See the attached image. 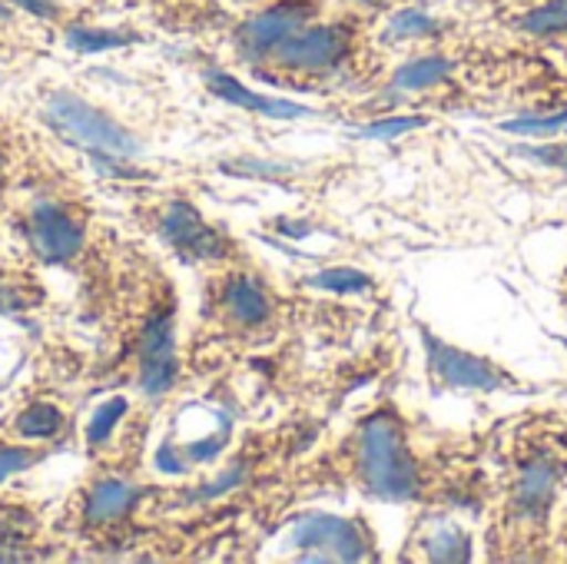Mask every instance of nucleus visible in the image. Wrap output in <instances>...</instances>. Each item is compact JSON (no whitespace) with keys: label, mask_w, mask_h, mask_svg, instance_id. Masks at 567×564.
I'll use <instances>...</instances> for the list:
<instances>
[{"label":"nucleus","mask_w":567,"mask_h":564,"mask_svg":"<svg viewBox=\"0 0 567 564\" xmlns=\"http://www.w3.org/2000/svg\"><path fill=\"white\" fill-rule=\"evenodd\" d=\"M458 432H439L382 399L329 445L319 462L322 485L382 505L419 512L485 509L492 469L485 445Z\"/></svg>","instance_id":"1"},{"label":"nucleus","mask_w":567,"mask_h":564,"mask_svg":"<svg viewBox=\"0 0 567 564\" xmlns=\"http://www.w3.org/2000/svg\"><path fill=\"white\" fill-rule=\"evenodd\" d=\"M567 495V422L542 416L502 439L488 502L485 548L495 562L548 558Z\"/></svg>","instance_id":"2"},{"label":"nucleus","mask_w":567,"mask_h":564,"mask_svg":"<svg viewBox=\"0 0 567 564\" xmlns=\"http://www.w3.org/2000/svg\"><path fill=\"white\" fill-rule=\"evenodd\" d=\"M365 17L346 10L336 20H312L302 30H296L262 63H256V73L279 86L322 90L332 83H355V76H365Z\"/></svg>","instance_id":"3"},{"label":"nucleus","mask_w":567,"mask_h":564,"mask_svg":"<svg viewBox=\"0 0 567 564\" xmlns=\"http://www.w3.org/2000/svg\"><path fill=\"white\" fill-rule=\"evenodd\" d=\"M422 349H425V369L435 392L452 396H498V392H525V379L508 369L505 362L452 346L439 332H432L425 322H419Z\"/></svg>","instance_id":"4"},{"label":"nucleus","mask_w":567,"mask_h":564,"mask_svg":"<svg viewBox=\"0 0 567 564\" xmlns=\"http://www.w3.org/2000/svg\"><path fill=\"white\" fill-rule=\"evenodd\" d=\"M47 116L53 120V126L60 133H66L73 143L86 146L90 153H103V156H116V160L140 156V140L126 126H120L113 116L90 106L76 93H50Z\"/></svg>","instance_id":"5"},{"label":"nucleus","mask_w":567,"mask_h":564,"mask_svg":"<svg viewBox=\"0 0 567 564\" xmlns=\"http://www.w3.org/2000/svg\"><path fill=\"white\" fill-rule=\"evenodd\" d=\"M322 3L319 0H266L259 3L256 13H249L236 33H233V47L236 53L256 66L262 63L282 40H289L296 30H302L306 23L319 20Z\"/></svg>","instance_id":"6"},{"label":"nucleus","mask_w":567,"mask_h":564,"mask_svg":"<svg viewBox=\"0 0 567 564\" xmlns=\"http://www.w3.org/2000/svg\"><path fill=\"white\" fill-rule=\"evenodd\" d=\"M296 548L299 558L306 562H369L379 558V535L369 525V519H336V515H319L302 522L296 532Z\"/></svg>","instance_id":"7"},{"label":"nucleus","mask_w":567,"mask_h":564,"mask_svg":"<svg viewBox=\"0 0 567 564\" xmlns=\"http://www.w3.org/2000/svg\"><path fill=\"white\" fill-rule=\"evenodd\" d=\"M163 239L186 259V263H226L233 246L213 223L203 219V213L189 199H173L159 216Z\"/></svg>","instance_id":"8"},{"label":"nucleus","mask_w":567,"mask_h":564,"mask_svg":"<svg viewBox=\"0 0 567 564\" xmlns=\"http://www.w3.org/2000/svg\"><path fill=\"white\" fill-rule=\"evenodd\" d=\"M216 309L223 322L236 332H266L276 322V293L252 273L233 269L219 283L216 293Z\"/></svg>","instance_id":"9"},{"label":"nucleus","mask_w":567,"mask_h":564,"mask_svg":"<svg viewBox=\"0 0 567 564\" xmlns=\"http://www.w3.org/2000/svg\"><path fill=\"white\" fill-rule=\"evenodd\" d=\"M27 239H30V249L37 259H43L50 266H63L80 253L83 226L66 206L40 199L30 206V216H27Z\"/></svg>","instance_id":"10"},{"label":"nucleus","mask_w":567,"mask_h":564,"mask_svg":"<svg viewBox=\"0 0 567 564\" xmlns=\"http://www.w3.org/2000/svg\"><path fill=\"white\" fill-rule=\"evenodd\" d=\"M405 555H415L422 562H462L472 558V535L465 529H458L455 522H449V512H425V519H419V529L412 535V542H405Z\"/></svg>","instance_id":"11"},{"label":"nucleus","mask_w":567,"mask_h":564,"mask_svg":"<svg viewBox=\"0 0 567 564\" xmlns=\"http://www.w3.org/2000/svg\"><path fill=\"white\" fill-rule=\"evenodd\" d=\"M140 502V489L123 482V479H100L83 502V519L86 525H113L123 522L133 505Z\"/></svg>","instance_id":"12"},{"label":"nucleus","mask_w":567,"mask_h":564,"mask_svg":"<svg viewBox=\"0 0 567 564\" xmlns=\"http://www.w3.org/2000/svg\"><path fill=\"white\" fill-rule=\"evenodd\" d=\"M206 83L216 96H223L226 103H236V106H246V110H256V113H269V116H302L306 106H296V103H286V100H269V96H259V93H249L236 76L223 73V70H209L206 73Z\"/></svg>","instance_id":"13"},{"label":"nucleus","mask_w":567,"mask_h":564,"mask_svg":"<svg viewBox=\"0 0 567 564\" xmlns=\"http://www.w3.org/2000/svg\"><path fill=\"white\" fill-rule=\"evenodd\" d=\"M512 27L532 40H567V0H535L515 13Z\"/></svg>","instance_id":"14"},{"label":"nucleus","mask_w":567,"mask_h":564,"mask_svg":"<svg viewBox=\"0 0 567 564\" xmlns=\"http://www.w3.org/2000/svg\"><path fill=\"white\" fill-rule=\"evenodd\" d=\"M63 429V412L60 406L53 402H30L27 409H20V416L13 419V432L20 439H37V442H47V439H56Z\"/></svg>","instance_id":"15"},{"label":"nucleus","mask_w":567,"mask_h":564,"mask_svg":"<svg viewBox=\"0 0 567 564\" xmlns=\"http://www.w3.org/2000/svg\"><path fill=\"white\" fill-rule=\"evenodd\" d=\"M176 356V326H173V312H153L143 336H140V366L143 362H156V359H169Z\"/></svg>","instance_id":"16"},{"label":"nucleus","mask_w":567,"mask_h":564,"mask_svg":"<svg viewBox=\"0 0 567 564\" xmlns=\"http://www.w3.org/2000/svg\"><path fill=\"white\" fill-rule=\"evenodd\" d=\"M176 379H179V362H176V356L156 359V362H143V366H140V389H143V396H150V399L166 396V392L176 386Z\"/></svg>","instance_id":"17"},{"label":"nucleus","mask_w":567,"mask_h":564,"mask_svg":"<svg viewBox=\"0 0 567 564\" xmlns=\"http://www.w3.org/2000/svg\"><path fill=\"white\" fill-rule=\"evenodd\" d=\"M66 43L73 50H83V53H100V50H113V47L130 43V33L100 30V27H70L66 30Z\"/></svg>","instance_id":"18"},{"label":"nucleus","mask_w":567,"mask_h":564,"mask_svg":"<svg viewBox=\"0 0 567 564\" xmlns=\"http://www.w3.org/2000/svg\"><path fill=\"white\" fill-rule=\"evenodd\" d=\"M130 406H126V399H110V402H103L96 412H93V419H90V425H86V442L90 445H103L106 439H110V432H113V425L123 419V412H126Z\"/></svg>","instance_id":"19"},{"label":"nucleus","mask_w":567,"mask_h":564,"mask_svg":"<svg viewBox=\"0 0 567 564\" xmlns=\"http://www.w3.org/2000/svg\"><path fill=\"white\" fill-rule=\"evenodd\" d=\"M40 459V452L33 449H13V445H0V482H7L10 475L30 469Z\"/></svg>","instance_id":"20"},{"label":"nucleus","mask_w":567,"mask_h":564,"mask_svg":"<svg viewBox=\"0 0 567 564\" xmlns=\"http://www.w3.org/2000/svg\"><path fill=\"white\" fill-rule=\"evenodd\" d=\"M153 465H156L159 472H166V475H179V472H186V459H183V452H176V445H173V442H163V445L156 449Z\"/></svg>","instance_id":"21"},{"label":"nucleus","mask_w":567,"mask_h":564,"mask_svg":"<svg viewBox=\"0 0 567 564\" xmlns=\"http://www.w3.org/2000/svg\"><path fill=\"white\" fill-rule=\"evenodd\" d=\"M13 7H20V10H27L30 17H53L60 7H56V0H10Z\"/></svg>","instance_id":"22"},{"label":"nucleus","mask_w":567,"mask_h":564,"mask_svg":"<svg viewBox=\"0 0 567 564\" xmlns=\"http://www.w3.org/2000/svg\"><path fill=\"white\" fill-rule=\"evenodd\" d=\"M392 3H395V0H346V7L355 10V13H362V17L379 13V10H389Z\"/></svg>","instance_id":"23"},{"label":"nucleus","mask_w":567,"mask_h":564,"mask_svg":"<svg viewBox=\"0 0 567 564\" xmlns=\"http://www.w3.org/2000/svg\"><path fill=\"white\" fill-rule=\"evenodd\" d=\"M561 299H565V316H567V276L561 279Z\"/></svg>","instance_id":"24"},{"label":"nucleus","mask_w":567,"mask_h":564,"mask_svg":"<svg viewBox=\"0 0 567 564\" xmlns=\"http://www.w3.org/2000/svg\"><path fill=\"white\" fill-rule=\"evenodd\" d=\"M3 17H7V7H3V3H0V20H3Z\"/></svg>","instance_id":"25"},{"label":"nucleus","mask_w":567,"mask_h":564,"mask_svg":"<svg viewBox=\"0 0 567 564\" xmlns=\"http://www.w3.org/2000/svg\"><path fill=\"white\" fill-rule=\"evenodd\" d=\"M239 3H266V0H239Z\"/></svg>","instance_id":"26"},{"label":"nucleus","mask_w":567,"mask_h":564,"mask_svg":"<svg viewBox=\"0 0 567 564\" xmlns=\"http://www.w3.org/2000/svg\"><path fill=\"white\" fill-rule=\"evenodd\" d=\"M565 276H567V269H565Z\"/></svg>","instance_id":"27"}]
</instances>
